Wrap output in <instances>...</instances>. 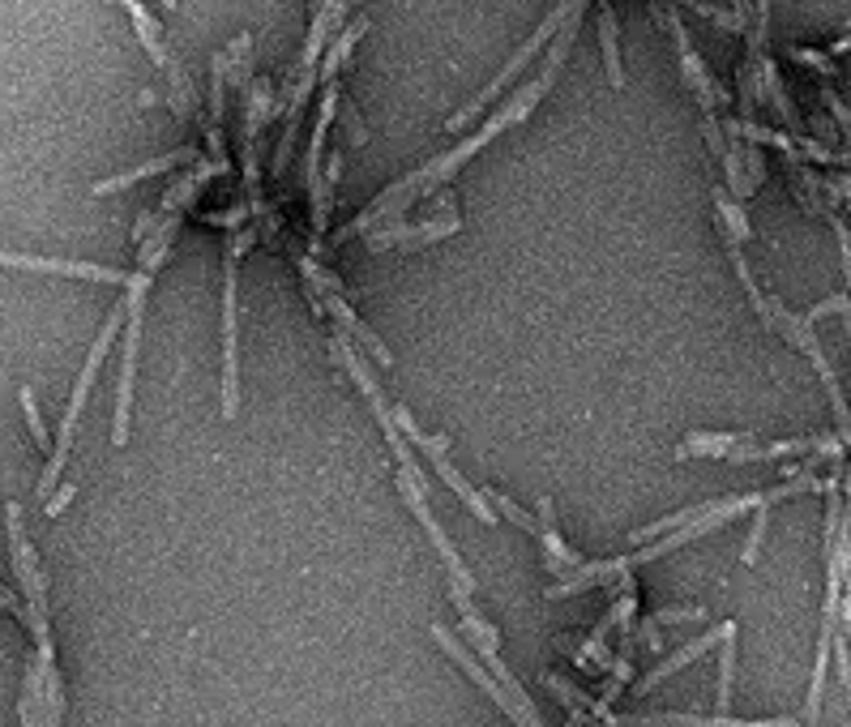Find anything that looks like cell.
<instances>
[{
    "instance_id": "cell-1",
    "label": "cell",
    "mask_w": 851,
    "mask_h": 727,
    "mask_svg": "<svg viewBox=\"0 0 851 727\" xmlns=\"http://www.w3.org/2000/svg\"><path fill=\"white\" fill-rule=\"evenodd\" d=\"M553 91V77H544V73H535V82H526V86H518L509 99H501L496 103V116H492L488 125L480 133H471V137H462L459 146H450L445 155H437L432 164L424 167H416V171H407L402 180H393L390 189L381 193V198H372L368 206H364V214H356L343 232H338V240H351V235H364V232H372V228H381V223H390V219H402L416 201H424L432 189H441L450 176H459L462 167L471 164L484 146H488L492 137H501L505 129H514V125H523L526 116L539 107V99Z\"/></svg>"
},
{
    "instance_id": "cell-2",
    "label": "cell",
    "mask_w": 851,
    "mask_h": 727,
    "mask_svg": "<svg viewBox=\"0 0 851 727\" xmlns=\"http://www.w3.org/2000/svg\"><path fill=\"white\" fill-rule=\"evenodd\" d=\"M120 322H125V304H116L112 313H107V322L98 326V338L91 343V356L82 364V372H77V381H73V398H69L65 407V420H61V432H56V445H52V454H48V466H43V475H39V496L48 501L52 488L61 484V471L69 463V450H73V432H77V420H82V407H86V398L95 390V377L103 360H107V351H112V343H116V334H120Z\"/></svg>"
},
{
    "instance_id": "cell-3",
    "label": "cell",
    "mask_w": 851,
    "mask_h": 727,
    "mask_svg": "<svg viewBox=\"0 0 851 727\" xmlns=\"http://www.w3.org/2000/svg\"><path fill=\"white\" fill-rule=\"evenodd\" d=\"M155 274L133 270L125 283V347H120V386H116V420H112V445H129L133 424V390H137V360H141V326H146V296Z\"/></svg>"
},
{
    "instance_id": "cell-4",
    "label": "cell",
    "mask_w": 851,
    "mask_h": 727,
    "mask_svg": "<svg viewBox=\"0 0 851 727\" xmlns=\"http://www.w3.org/2000/svg\"><path fill=\"white\" fill-rule=\"evenodd\" d=\"M253 228H235L223 253V420L240 411V257L253 244Z\"/></svg>"
},
{
    "instance_id": "cell-5",
    "label": "cell",
    "mask_w": 851,
    "mask_h": 727,
    "mask_svg": "<svg viewBox=\"0 0 851 727\" xmlns=\"http://www.w3.org/2000/svg\"><path fill=\"white\" fill-rule=\"evenodd\" d=\"M582 4H590V0H560L557 9H553V13H548V18L539 22V27H535V34H530V39H526L523 48H518V52H514V56L505 61V69H501V73L492 77L488 86H484V91H480L475 99L466 103L462 112H454V116L445 120V129H450V133H459L462 125H471L475 116H484V112H488V107H492V103H496V99H505V91H509V86H514V82L523 77V69L530 65L535 56H544V48H548V39H553V34H557L560 27H565V18H569L574 9H582Z\"/></svg>"
},
{
    "instance_id": "cell-6",
    "label": "cell",
    "mask_w": 851,
    "mask_h": 727,
    "mask_svg": "<svg viewBox=\"0 0 851 727\" xmlns=\"http://www.w3.org/2000/svg\"><path fill=\"white\" fill-rule=\"evenodd\" d=\"M4 523H9V548H13V569H18V582H22V596H27V621L34 629V642L39 651H52V625H48V591H43V569L34 557L27 527H22V509L18 501L4 505Z\"/></svg>"
},
{
    "instance_id": "cell-7",
    "label": "cell",
    "mask_w": 851,
    "mask_h": 727,
    "mask_svg": "<svg viewBox=\"0 0 851 727\" xmlns=\"http://www.w3.org/2000/svg\"><path fill=\"white\" fill-rule=\"evenodd\" d=\"M326 95L317 103V125H313V141H308V159H304V180H308V201H313V257L322 253V235H326L329 219H334V201L326 198V176H322V155H326V133L338 116V103H343V91L338 82L329 77L322 82Z\"/></svg>"
},
{
    "instance_id": "cell-8",
    "label": "cell",
    "mask_w": 851,
    "mask_h": 727,
    "mask_svg": "<svg viewBox=\"0 0 851 727\" xmlns=\"http://www.w3.org/2000/svg\"><path fill=\"white\" fill-rule=\"evenodd\" d=\"M398 493H402V501H407V509L420 518V527L428 530V539H432V548L441 552V561H445V569H450V578H454V587H462V591H471L475 587V578L466 573V565H462L459 557V548L450 544V535L441 530V523H437V514H432V505H428V493L411 480V475H402L398 471Z\"/></svg>"
},
{
    "instance_id": "cell-9",
    "label": "cell",
    "mask_w": 851,
    "mask_h": 727,
    "mask_svg": "<svg viewBox=\"0 0 851 727\" xmlns=\"http://www.w3.org/2000/svg\"><path fill=\"white\" fill-rule=\"evenodd\" d=\"M0 265L9 270H34V274H65V278H91V283H107V287H120L129 283L125 270H112V265L95 262H69V257H31V253H4L0 249Z\"/></svg>"
},
{
    "instance_id": "cell-10",
    "label": "cell",
    "mask_w": 851,
    "mask_h": 727,
    "mask_svg": "<svg viewBox=\"0 0 851 727\" xmlns=\"http://www.w3.org/2000/svg\"><path fill=\"white\" fill-rule=\"evenodd\" d=\"M432 638L441 642V651H445V655H454V660L462 663V672H471V676H475V685H484V689H488V694L496 697V706H501V710H505V715H509L514 724H518V727H548V724H544V719H539V715H535V710H523V706H518L514 697L505 694V689H501V685L492 681L488 672H484L480 663L471 660V651H462V646H459V638H454L450 629L432 625Z\"/></svg>"
},
{
    "instance_id": "cell-11",
    "label": "cell",
    "mask_w": 851,
    "mask_h": 727,
    "mask_svg": "<svg viewBox=\"0 0 851 727\" xmlns=\"http://www.w3.org/2000/svg\"><path fill=\"white\" fill-rule=\"evenodd\" d=\"M313 304H317V313H329V317L338 322V330L347 334L351 343H360V347H364V356H368V360H377V364H381V368H393L390 347H386V343H381L377 334H372V330H368V326H364V317H360V313H356V308H351V304H347V296H343V292H329V296L313 299Z\"/></svg>"
},
{
    "instance_id": "cell-12",
    "label": "cell",
    "mask_w": 851,
    "mask_h": 727,
    "mask_svg": "<svg viewBox=\"0 0 851 727\" xmlns=\"http://www.w3.org/2000/svg\"><path fill=\"white\" fill-rule=\"evenodd\" d=\"M462 228L459 214H441V219H424V223H381V228H372L368 235V249L372 253H381V249H393V244H407V240H441V235H454Z\"/></svg>"
},
{
    "instance_id": "cell-13",
    "label": "cell",
    "mask_w": 851,
    "mask_h": 727,
    "mask_svg": "<svg viewBox=\"0 0 851 727\" xmlns=\"http://www.w3.org/2000/svg\"><path fill=\"white\" fill-rule=\"evenodd\" d=\"M185 164H197L193 146H176L171 155L146 159V164H137L133 171H120V176H107V180H98V185H91V198H107V193L133 189V185H141V180H150V176H159V171H171V167H185Z\"/></svg>"
},
{
    "instance_id": "cell-14",
    "label": "cell",
    "mask_w": 851,
    "mask_h": 727,
    "mask_svg": "<svg viewBox=\"0 0 851 727\" xmlns=\"http://www.w3.org/2000/svg\"><path fill=\"white\" fill-rule=\"evenodd\" d=\"M428 459H432V466H437V475H441V480L454 488V496H459L462 505H466V509H471V514H475L484 527H496V509H492V501L480 493L475 484H466V475H462L459 466L450 463V450H437V454H428Z\"/></svg>"
},
{
    "instance_id": "cell-15",
    "label": "cell",
    "mask_w": 851,
    "mask_h": 727,
    "mask_svg": "<svg viewBox=\"0 0 851 727\" xmlns=\"http://www.w3.org/2000/svg\"><path fill=\"white\" fill-rule=\"evenodd\" d=\"M185 228V214H164L159 219V228L146 235L141 244H137V270H146V274H159L164 262L171 257V240L180 235Z\"/></svg>"
},
{
    "instance_id": "cell-16",
    "label": "cell",
    "mask_w": 851,
    "mask_h": 727,
    "mask_svg": "<svg viewBox=\"0 0 851 727\" xmlns=\"http://www.w3.org/2000/svg\"><path fill=\"white\" fill-rule=\"evenodd\" d=\"M539 539H544V552H548V569H557V573H569V569H578L582 557L560 539L557 530V509H553V501L544 496L539 501Z\"/></svg>"
},
{
    "instance_id": "cell-17",
    "label": "cell",
    "mask_w": 851,
    "mask_h": 727,
    "mask_svg": "<svg viewBox=\"0 0 851 727\" xmlns=\"http://www.w3.org/2000/svg\"><path fill=\"white\" fill-rule=\"evenodd\" d=\"M364 34H368V18H356V22H347L343 31L329 39L326 56L317 61V82H329V77H338V69L347 65V56L356 52V43H360Z\"/></svg>"
},
{
    "instance_id": "cell-18",
    "label": "cell",
    "mask_w": 851,
    "mask_h": 727,
    "mask_svg": "<svg viewBox=\"0 0 851 727\" xmlns=\"http://www.w3.org/2000/svg\"><path fill=\"white\" fill-rule=\"evenodd\" d=\"M621 727H805L796 719H761V724H732L727 715L719 719H689V715H651V719H638V715H621Z\"/></svg>"
},
{
    "instance_id": "cell-19",
    "label": "cell",
    "mask_w": 851,
    "mask_h": 727,
    "mask_svg": "<svg viewBox=\"0 0 851 727\" xmlns=\"http://www.w3.org/2000/svg\"><path fill=\"white\" fill-rule=\"evenodd\" d=\"M125 4V13H129V22H133V31H137V39H141V48L155 56V65L159 69H167L176 56L167 52V43H164V31H159V22L146 13V4L141 0H120Z\"/></svg>"
},
{
    "instance_id": "cell-20",
    "label": "cell",
    "mask_w": 851,
    "mask_h": 727,
    "mask_svg": "<svg viewBox=\"0 0 851 727\" xmlns=\"http://www.w3.org/2000/svg\"><path fill=\"white\" fill-rule=\"evenodd\" d=\"M761 95L770 99V107L779 112V120H784V125L796 133V137L805 133V120L796 116V107H791V99H787L784 77H779V65H775V56H766V61H761Z\"/></svg>"
},
{
    "instance_id": "cell-21",
    "label": "cell",
    "mask_w": 851,
    "mask_h": 727,
    "mask_svg": "<svg viewBox=\"0 0 851 727\" xmlns=\"http://www.w3.org/2000/svg\"><path fill=\"white\" fill-rule=\"evenodd\" d=\"M727 629H732V621H727V625H719V629H715V633H706V638H697V642H689L685 651H676L672 660H663V663H659V667H655V672H651V676H647V681L638 685V694H651V689H655L659 681H668V676H672L676 667H685V663H693V660H697V655H706V651H711V646L719 642V638H723V633H727Z\"/></svg>"
},
{
    "instance_id": "cell-22",
    "label": "cell",
    "mask_w": 851,
    "mask_h": 727,
    "mask_svg": "<svg viewBox=\"0 0 851 727\" xmlns=\"http://www.w3.org/2000/svg\"><path fill=\"white\" fill-rule=\"evenodd\" d=\"M599 48H603L608 82H612V86H624L621 43H617V13H612V0H599Z\"/></svg>"
},
{
    "instance_id": "cell-23",
    "label": "cell",
    "mask_w": 851,
    "mask_h": 727,
    "mask_svg": "<svg viewBox=\"0 0 851 727\" xmlns=\"http://www.w3.org/2000/svg\"><path fill=\"white\" fill-rule=\"evenodd\" d=\"M749 436L745 432H693L685 445L676 450V459H723L732 445H745Z\"/></svg>"
},
{
    "instance_id": "cell-24",
    "label": "cell",
    "mask_w": 851,
    "mask_h": 727,
    "mask_svg": "<svg viewBox=\"0 0 851 727\" xmlns=\"http://www.w3.org/2000/svg\"><path fill=\"white\" fill-rule=\"evenodd\" d=\"M223 61H228V86L249 91L253 86V34H235L231 48L223 52Z\"/></svg>"
},
{
    "instance_id": "cell-25",
    "label": "cell",
    "mask_w": 851,
    "mask_h": 727,
    "mask_svg": "<svg viewBox=\"0 0 851 727\" xmlns=\"http://www.w3.org/2000/svg\"><path fill=\"white\" fill-rule=\"evenodd\" d=\"M715 219H719L723 232H732L740 244H749V240H754V228H749V219H745L740 201L732 198L727 189H715Z\"/></svg>"
},
{
    "instance_id": "cell-26",
    "label": "cell",
    "mask_w": 851,
    "mask_h": 727,
    "mask_svg": "<svg viewBox=\"0 0 851 727\" xmlns=\"http://www.w3.org/2000/svg\"><path fill=\"white\" fill-rule=\"evenodd\" d=\"M300 274H304V287H308V296H313V299L329 296V292H343L338 274H334V270H326V265L317 262L313 253H308V257H300Z\"/></svg>"
},
{
    "instance_id": "cell-27",
    "label": "cell",
    "mask_w": 851,
    "mask_h": 727,
    "mask_svg": "<svg viewBox=\"0 0 851 727\" xmlns=\"http://www.w3.org/2000/svg\"><path fill=\"white\" fill-rule=\"evenodd\" d=\"M697 514H706V505H689V509H681V514H668V518H659V523H651V527L633 530L629 539H633V544H651V539H659V535H668V530H676V527H685V523H693Z\"/></svg>"
},
{
    "instance_id": "cell-28",
    "label": "cell",
    "mask_w": 851,
    "mask_h": 727,
    "mask_svg": "<svg viewBox=\"0 0 851 727\" xmlns=\"http://www.w3.org/2000/svg\"><path fill=\"white\" fill-rule=\"evenodd\" d=\"M736 625L723 633V663H719V715L732 710V676H736Z\"/></svg>"
},
{
    "instance_id": "cell-29",
    "label": "cell",
    "mask_w": 851,
    "mask_h": 727,
    "mask_svg": "<svg viewBox=\"0 0 851 727\" xmlns=\"http://www.w3.org/2000/svg\"><path fill=\"white\" fill-rule=\"evenodd\" d=\"M484 496H488V501H492V509H496L501 518H509V523H514V527H523L526 535H539V518H530V514H526L523 505H514L509 496H505V493H496V488H484Z\"/></svg>"
},
{
    "instance_id": "cell-30",
    "label": "cell",
    "mask_w": 851,
    "mask_h": 727,
    "mask_svg": "<svg viewBox=\"0 0 851 727\" xmlns=\"http://www.w3.org/2000/svg\"><path fill=\"white\" fill-rule=\"evenodd\" d=\"M22 411H27V424H31V436L39 450H48L52 454V436H48V424H43V415H39V402H34V390L31 386H22Z\"/></svg>"
},
{
    "instance_id": "cell-31",
    "label": "cell",
    "mask_w": 851,
    "mask_h": 727,
    "mask_svg": "<svg viewBox=\"0 0 851 727\" xmlns=\"http://www.w3.org/2000/svg\"><path fill=\"white\" fill-rule=\"evenodd\" d=\"M791 61H796V65H805V69H813V73H821L826 82L839 73V69H834V61H830L826 52H813V48H791Z\"/></svg>"
},
{
    "instance_id": "cell-32",
    "label": "cell",
    "mask_w": 851,
    "mask_h": 727,
    "mask_svg": "<svg viewBox=\"0 0 851 727\" xmlns=\"http://www.w3.org/2000/svg\"><path fill=\"white\" fill-rule=\"evenodd\" d=\"M338 107H343V103H338ZM338 120H343V133H347V146H356V150H360V146H364L360 112H356V107H343V112H338Z\"/></svg>"
},
{
    "instance_id": "cell-33",
    "label": "cell",
    "mask_w": 851,
    "mask_h": 727,
    "mask_svg": "<svg viewBox=\"0 0 851 727\" xmlns=\"http://www.w3.org/2000/svg\"><path fill=\"white\" fill-rule=\"evenodd\" d=\"M821 103H826V107H830V116H834V120L843 125V133H851V107H848L843 99H839V95H834V86H830V82L821 86Z\"/></svg>"
},
{
    "instance_id": "cell-34",
    "label": "cell",
    "mask_w": 851,
    "mask_h": 727,
    "mask_svg": "<svg viewBox=\"0 0 851 727\" xmlns=\"http://www.w3.org/2000/svg\"><path fill=\"white\" fill-rule=\"evenodd\" d=\"M73 496H77V484H61L56 493L43 501V514H48V518H61V514L69 509V501H73Z\"/></svg>"
},
{
    "instance_id": "cell-35",
    "label": "cell",
    "mask_w": 851,
    "mask_h": 727,
    "mask_svg": "<svg viewBox=\"0 0 851 727\" xmlns=\"http://www.w3.org/2000/svg\"><path fill=\"white\" fill-rule=\"evenodd\" d=\"M745 171H749V180H754V189H761V180H766V159H761V150H757V141H745Z\"/></svg>"
},
{
    "instance_id": "cell-36",
    "label": "cell",
    "mask_w": 851,
    "mask_h": 727,
    "mask_svg": "<svg viewBox=\"0 0 851 727\" xmlns=\"http://www.w3.org/2000/svg\"><path fill=\"white\" fill-rule=\"evenodd\" d=\"M830 223H834V232H839V262H843V274H848V292H851V235H848V223H843L839 214H830Z\"/></svg>"
},
{
    "instance_id": "cell-37",
    "label": "cell",
    "mask_w": 851,
    "mask_h": 727,
    "mask_svg": "<svg viewBox=\"0 0 851 727\" xmlns=\"http://www.w3.org/2000/svg\"><path fill=\"white\" fill-rule=\"evenodd\" d=\"M159 219H164V210H159V206H155V210H141V214H137V223H133V244H141L146 235L155 232V228H159Z\"/></svg>"
},
{
    "instance_id": "cell-38",
    "label": "cell",
    "mask_w": 851,
    "mask_h": 727,
    "mask_svg": "<svg viewBox=\"0 0 851 727\" xmlns=\"http://www.w3.org/2000/svg\"><path fill=\"white\" fill-rule=\"evenodd\" d=\"M338 171H343V155H329L326 167V198L334 201V189H338Z\"/></svg>"
},
{
    "instance_id": "cell-39",
    "label": "cell",
    "mask_w": 851,
    "mask_h": 727,
    "mask_svg": "<svg viewBox=\"0 0 851 727\" xmlns=\"http://www.w3.org/2000/svg\"><path fill=\"white\" fill-rule=\"evenodd\" d=\"M839 608H843V625H848V633H851V582H843V603H839Z\"/></svg>"
},
{
    "instance_id": "cell-40",
    "label": "cell",
    "mask_w": 851,
    "mask_h": 727,
    "mask_svg": "<svg viewBox=\"0 0 851 727\" xmlns=\"http://www.w3.org/2000/svg\"><path fill=\"white\" fill-rule=\"evenodd\" d=\"M848 48H851V22H848V34H843V39H834V43H830V56H839V52H848Z\"/></svg>"
},
{
    "instance_id": "cell-41",
    "label": "cell",
    "mask_w": 851,
    "mask_h": 727,
    "mask_svg": "<svg viewBox=\"0 0 851 727\" xmlns=\"http://www.w3.org/2000/svg\"><path fill=\"white\" fill-rule=\"evenodd\" d=\"M308 4H313V13H317V9H322V4H326V0H308Z\"/></svg>"
},
{
    "instance_id": "cell-42",
    "label": "cell",
    "mask_w": 851,
    "mask_h": 727,
    "mask_svg": "<svg viewBox=\"0 0 851 727\" xmlns=\"http://www.w3.org/2000/svg\"><path fill=\"white\" fill-rule=\"evenodd\" d=\"M164 4H167V9H180V0H164Z\"/></svg>"
}]
</instances>
